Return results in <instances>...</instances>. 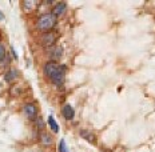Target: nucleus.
<instances>
[{
	"label": "nucleus",
	"instance_id": "nucleus-2",
	"mask_svg": "<svg viewBox=\"0 0 155 152\" xmlns=\"http://www.w3.org/2000/svg\"><path fill=\"white\" fill-rule=\"evenodd\" d=\"M55 24H56V18H55L52 14L43 15L41 18H39V20H38V28L41 31L51 30Z\"/></svg>",
	"mask_w": 155,
	"mask_h": 152
},
{
	"label": "nucleus",
	"instance_id": "nucleus-6",
	"mask_svg": "<svg viewBox=\"0 0 155 152\" xmlns=\"http://www.w3.org/2000/svg\"><path fill=\"white\" fill-rule=\"evenodd\" d=\"M63 116L67 119V120H72V119H74L75 112H74V108L70 104H66L63 107Z\"/></svg>",
	"mask_w": 155,
	"mask_h": 152
},
{
	"label": "nucleus",
	"instance_id": "nucleus-4",
	"mask_svg": "<svg viewBox=\"0 0 155 152\" xmlns=\"http://www.w3.org/2000/svg\"><path fill=\"white\" fill-rule=\"evenodd\" d=\"M24 114L27 115V118L35 119L36 118V115H38V109H36V107H35L34 104H27L24 107Z\"/></svg>",
	"mask_w": 155,
	"mask_h": 152
},
{
	"label": "nucleus",
	"instance_id": "nucleus-15",
	"mask_svg": "<svg viewBox=\"0 0 155 152\" xmlns=\"http://www.w3.org/2000/svg\"><path fill=\"white\" fill-rule=\"evenodd\" d=\"M0 19H4V15L2 14V11H0Z\"/></svg>",
	"mask_w": 155,
	"mask_h": 152
},
{
	"label": "nucleus",
	"instance_id": "nucleus-13",
	"mask_svg": "<svg viewBox=\"0 0 155 152\" xmlns=\"http://www.w3.org/2000/svg\"><path fill=\"white\" fill-rule=\"evenodd\" d=\"M4 56H5V50H4V47L0 44V61L4 59Z\"/></svg>",
	"mask_w": 155,
	"mask_h": 152
},
{
	"label": "nucleus",
	"instance_id": "nucleus-11",
	"mask_svg": "<svg viewBox=\"0 0 155 152\" xmlns=\"http://www.w3.org/2000/svg\"><path fill=\"white\" fill-rule=\"evenodd\" d=\"M80 135H82L83 137L86 139V140H88V141H91V143H95V136L91 134V132H88V131H80Z\"/></svg>",
	"mask_w": 155,
	"mask_h": 152
},
{
	"label": "nucleus",
	"instance_id": "nucleus-1",
	"mask_svg": "<svg viewBox=\"0 0 155 152\" xmlns=\"http://www.w3.org/2000/svg\"><path fill=\"white\" fill-rule=\"evenodd\" d=\"M44 72H46V75L50 77L55 84H62L64 82L63 68L60 66H58L56 63H54V61H50V63L46 64V67H44Z\"/></svg>",
	"mask_w": 155,
	"mask_h": 152
},
{
	"label": "nucleus",
	"instance_id": "nucleus-5",
	"mask_svg": "<svg viewBox=\"0 0 155 152\" xmlns=\"http://www.w3.org/2000/svg\"><path fill=\"white\" fill-rule=\"evenodd\" d=\"M66 8H67L66 3H58L52 9V15L55 18H56V16H62V15H64V12H66Z\"/></svg>",
	"mask_w": 155,
	"mask_h": 152
},
{
	"label": "nucleus",
	"instance_id": "nucleus-7",
	"mask_svg": "<svg viewBox=\"0 0 155 152\" xmlns=\"http://www.w3.org/2000/svg\"><path fill=\"white\" fill-rule=\"evenodd\" d=\"M54 43H55V36L52 34L46 35V36L41 39V44H43V46H51V47H52Z\"/></svg>",
	"mask_w": 155,
	"mask_h": 152
},
{
	"label": "nucleus",
	"instance_id": "nucleus-14",
	"mask_svg": "<svg viewBox=\"0 0 155 152\" xmlns=\"http://www.w3.org/2000/svg\"><path fill=\"white\" fill-rule=\"evenodd\" d=\"M38 127L39 128H43V121H41L40 119H38Z\"/></svg>",
	"mask_w": 155,
	"mask_h": 152
},
{
	"label": "nucleus",
	"instance_id": "nucleus-3",
	"mask_svg": "<svg viewBox=\"0 0 155 152\" xmlns=\"http://www.w3.org/2000/svg\"><path fill=\"white\" fill-rule=\"evenodd\" d=\"M48 55H50L51 57H52V60H58L62 57L63 55V50L62 47H58V46H52L50 48V51H48Z\"/></svg>",
	"mask_w": 155,
	"mask_h": 152
},
{
	"label": "nucleus",
	"instance_id": "nucleus-8",
	"mask_svg": "<svg viewBox=\"0 0 155 152\" xmlns=\"http://www.w3.org/2000/svg\"><path fill=\"white\" fill-rule=\"evenodd\" d=\"M48 124H50V127L52 128V131L55 132V134L59 132V125H58V123H56V120H55V118L52 115L48 116Z\"/></svg>",
	"mask_w": 155,
	"mask_h": 152
},
{
	"label": "nucleus",
	"instance_id": "nucleus-10",
	"mask_svg": "<svg viewBox=\"0 0 155 152\" xmlns=\"http://www.w3.org/2000/svg\"><path fill=\"white\" fill-rule=\"evenodd\" d=\"M40 140H41V143L46 144V145H50L51 143H52V137H51L48 134H46V132H41V135H40Z\"/></svg>",
	"mask_w": 155,
	"mask_h": 152
},
{
	"label": "nucleus",
	"instance_id": "nucleus-9",
	"mask_svg": "<svg viewBox=\"0 0 155 152\" xmlns=\"http://www.w3.org/2000/svg\"><path fill=\"white\" fill-rule=\"evenodd\" d=\"M16 77H18V71H16V70H9L8 72L5 73V80L9 82V83L14 82Z\"/></svg>",
	"mask_w": 155,
	"mask_h": 152
},
{
	"label": "nucleus",
	"instance_id": "nucleus-12",
	"mask_svg": "<svg viewBox=\"0 0 155 152\" xmlns=\"http://www.w3.org/2000/svg\"><path fill=\"white\" fill-rule=\"evenodd\" d=\"M59 152H68V150H67V144H66V140L64 139H62L59 143Z\"/></svg>",
	"mask_w": 155,
	"mask_h": 152
}]
</instances>
